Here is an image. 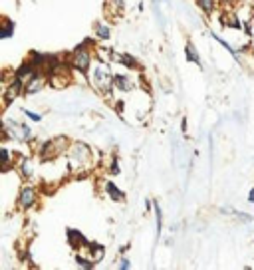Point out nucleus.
I'll list each match as a JSON object with an SVG mask.
<instances>
[{
	"instance_id": "1",
	"label": "nucleus",
	"mask_w": 254,
	"mask_h": 270,
	"mask_svg": "<svg viewBox=\"0 0 254 270\" xmlns=\"http://www.w3.org/2000/svg\"><path fill=\"white\" fill-rule=\"evenodd\" d=\"M113 78H115V74H111L107 64H97L92 72V84L101 96H109L113 92V88H115Z\"/></svg>"
},
{
	"instance_id": "2",
	"label": "nucleus",
	"mask_w": 254,
	"mask_h": 270,
	"mask_svg": "<svg viewBox=\"0 0 254 270\" xmlns=\"http://www.w3.org/2000/svg\"><path fill=\"white\" fill-rule=\"evenodd\" d=\"M88 46H90V40H86L84 44H80L72 52V56H70V66L74 68L76 72L84 74V76H88L90 66H92V50Z\"/></svg>"
},
{
	"instance_id": "3",
	"label": "nucleus",
	"mask_w": 254,
	"mask_h": 270,
	"mask_svg": "<svg viewBox=\"0 0 254 270\" xmlns=\"http://www.w3.org/2000/svg\"><path fill=\"white\" fill-rule=\"evenodd\" d=\"M66 149H70V139L68 137H54V139H48V141H44L42 143V147H40V157H42V161H52V159H56L58 155H62Z\"/></svg>"
},
{
	"instance_id": "4",
	"label": "nucleus",
	"mask_w": 254,
	"mask_h": 270,
	"mask_svg": "<svg viewBox=\"0 0 254 270\" xmlns=\"http://www.w3.org/2000/svg\"><path fill=\"white\" fill-rule=\"evenodd\" d=\"M2 133H4V139L12 137L16 141H30L34 137L30 127H26L22 123H16V121H10V119H4V131Z\"/></svg>"
},
{
	"instance_id": "5",
	"label": "nucleus",
	"mask_w": 254,
	"mask_h": 270,
	"mask_svg": "<svg viewBox=\"0 0 254 270\" xmlns=\"http://www.w3.org/2000/svg\"><path fill=\"white\" fill-rule=\"evenodd\" d=\"M68 155H70V165H88L90 159H92V151L86 143H74L70 145L68 149Z\"/></svg>"
},
{
	"instance_id": "6",
	"label": "nucleus",
	"mask_w": 254,
	"mask_h": 270,
	"mask_svg": "<svg viewBox=\"0 0 254 270\" xmlns=\"http://www.w3.org/2000/svg\"><path fill=\"white\" fill-rule=\"evenodd\" d=\"M24 86H26V82L22 78L14 76V80L4 86V105H10L18 96H22L24 94Z\"/></svg>"
},
{
	"instance_id": "7",
	"label": "nucleus",
	"mask_w": 254,
	"mask_h": 270,
	"mask_svg": "<svg viewBox=\"0 0 254 270\" xmlns=\"http://www.w3.org/2000/svg\"><path fill=\"white\" fill-rule=\"evenodd\" d=\"M36 201H38V191L34 187L26 185V187L20 189V193H18V207L20 209L28 211V209H32L36 205Z\"/></svg>"
},
{
	"instance_id": "8",
	"label": "nucleus",
	"mask_w": 254,
	"mask_h": 270,
	"mask_svg": "<svg viewBox=\"0 0 254 270\" xmlns=\"http://www.w3.org/2000/svg\"><path fill=\"white\" fill-rule=\"evenodd\" d=\"M44 86H46V74H42V72H36L34 76H30V78L26 80V86H24V94H26V96H34V94L42 92V90H44Z\"/></svg>"
},
{
	"instance_id": "9",
	"label": "nucleus",
	"mask_w": 254,
	"mask_h": 270,
	"mask_svg": "<svg viewBox=\"0 0 254 270\" xmlns=\"http://www.w3.org/2000/svg\"><path fill=\"white\" fill-rule=\"evenodd\" d=\"M66 236H68V244L72 248H88L90 246V240L82 235L80 231H76V229H68Z\"/></svg>"
},
{
	"instance_id": "10",
	"label": "nucleus",
	"mask_w": 254,
	"mask_h": 270,
	"mask_svg": "<svg viewBox=\"0 0 254 270\" xmlns=\"http://www.w3.org/2000/svg\"><path fill=\"white\" fill-rule=\"evenodd\" d=\"M105 193H107V197H109L111 201H115V202L125 201V193H123L113 181H105Z\"/></svg>"
},
{
	"instance_id": "11",
	"label": "nucleus",
	"mask_w": 254,
	"mask_h": 270,
	"mask_svg": "<svg viewBox=\"0 0 254 270\" xmlns=\"http://www.w3.org/2000/svg\"><path fill=\"white\" fill-rule=\"evenodd\" d=\"M16 165H18V171H20L22 179L30 181L32 177H34V165H32V159H30V157H20Z\"/></svg>"
},
{
	"instance_id": "12",
	"label": "nucleus",
	"mask_w": 254,
	"mask_h": 270,
	"mask_svg": "<svg viewBox=\"0 0 254 270\" xmlns=\"http://www.w3.org/2000/svg\"><path fill=\"white\" fill-rule=\"evenodd\" d=\"M88 250H90V258L94 260L95 264H97V262H101V260L105 258V246H103V244H99V242H90Z\"/></svg>"
},
{
	"instance_id": "13",
	"label": "nucleus",
	"mask_w": 254,
	"mask_h": 270,
	"mask_svg": "<svg viewBox=\"0 0 254 270\" xmlns=\"http://www.w3.org/2000/svg\"><path fill=\"white\" fill-rule=\"evenodd\" d=\"M94 32H95V40H101V42H105V40L111 38V28L105 22H95Z\"/></svg>"
},
{
	"instance_id": "14",
	"label": "nucleus",
	"mask_w": 254,
	"mask_h": 270,
	"mask_svg": "<svg viewBox=\"0 0 254 270\" xmlns=\"http://www.w3.org/2000/svg\"><path fill=\"white\" fill-rule=\"evenodd\" d=\"M113 84H115V88L121 90V92H131V90H133V82L127 78L125 74H115Z\"/></svg>"
},
{
	"instance_id": "15",
	"label": "nucleus",
	"mask_w": 254,
	"mask_h": 270,
	"mask_svg": "<svg viewBox=\"0 0 254 270\" xmlns=\"http://www.w3.org/2000/svg\"><path fill=\"white\" fill-rule=\"evenodd\" d=\"M119 64L123 68H127V70H137L139 68V62H137V58H133L131 54H127V52H123V54H117V58H115Z\"/></svg>"
},
{
	"instance_id": "16",
	"label": "nucleus",
	"mask_w": 254,
	"mask_h": 270,
	"mask_svg": "<svg viewBox=\"0 0 254 270\" xmlns=\"http://www.w3.org/2000/svg\"><path fill=\"white\" fill-rule=\"evenodd\" d=\"M14 30H16L14 22H12L8 16H2V32H0V38H2V40H8V38H12Z\"/></svg>"
},
{
	"instance_id": "17",
	"label": "nucleus",
	"mask_w": 254,
	"mask_h": 270,
	"mask_svg": "<svg viewBox=\"0 0 254 270\" xmlns=\"http://www.w3.org/2000/svg\"><path fill=\"white\" fill-rule=\"evenodd\" d=\"M185 54H187V60H189L190 64L201 66V56H199V52H197V48H195L193 42H187V46H185Z\"/></svg>"
},
{
	"instance_id": "18",
	"label": "nucleus",
	"mask_w": 254,
	"mask_h": 270,
	"mask_svg": "<svg viewBox=\"0 0 254 270\" xmlns=\"http://www.w3.org/2000/svg\"><path fill=\"white\" fill-rule=\"evenodd\" d=\"M195 2L205 14H213L217 10V0H195Z\"/></svg>"
},
{
	"instance_id": "19",
	"label": "nucleus",
	"mask_w": 254,
	"mask_h": 270,
	"mask_svg": "<svg viewBox=\"0 0 254 270\" xmlns=\"http://www.w3.org/2000/svg\"><path fill=\"white\" fill-rule=\"evenodd\" d=\"M107 10H115V14H123L125 2L123 0H107Z\"/></svg>"
},
{
	"instance_id": "20",
	"label": "nucleus",
	"mask_w": 254,
	"mask_h": 270,
	"mask_svg": "<svg viewBox=\"0 0 254 270\" xmlns=\"http://www.w3.org/2000/svg\"><path fill=\"white\" fill-rule=\"evenodd\" d=\"M0 151H2V159H4V167H2V171L6 173V171L12 169V155H10V149H8V147H2Z\"/></svg>"
},
{
	"instance_id": "21",
	"label": "nucleus",
	"mask_w": 254,
	"mask_h": 270,
	"mask_svg": "<svg viewBox=\"0 0 254 270\" xmlns=\"http://www.w3.org/2000/svg\"><path fill=\"white\" fill-rule=\"evenodd\" d=\"M76 264L82 266V268H94L95 266V262L92 258H86V256H82V254H76Z\"/></svg>"
},
{
	"instance_id": "22",
	"label": "nucleus",
	"mask_w": 254,
	"mask_h": 270,
	"mask_svg": "<svg viewBox=\"0 0 254 270\" xmlns=\"http://www.w3.org/2000/svg\"><path fill=\"white\" fill-rule=\"evenodd\" d=\"M153 207H155V221H157V235H161V231H163V211H161V207H159V202H157V201L153 202Z\"/></svg>"
},
{
	"instance_id": "23",
	"label": "nucleus",
	"mask_w": 254,
	"mask_h": 270,
	"mask_svg": "<svg viewBox=\"0 0 254 270\" xmlns=\"http://www.w3.org/2000/svg\"><path fill=\"white\" fill-rule=\"evenodd\" d=\"M211 36H213V38H215V40H217V42H219V44H222V46H224V48H226V50H228V52H230V54H232V58H234V60H238V54H236V52H234V48H232V46H230V44H226V42H224V40H222V38H219V36H217V34H211Z\"/></svg>"
},
{
	"instance_id": "24",
	"label": "nucleus",
	"mask_w": 254,
	"mask_h": 270,
	"mask_svg": "<svg viewBox=\"0 0 254 270\" xmlns=\"http://www.w3.org/2000/svg\"><path fill=\"white\" fill-rule=\"evenodd\" d=\"M226 26L228 28H234V30H240L242 28V22L236 16H230V18H226Z\"/></svg>"
},
{
	"instance_id": "25",
	"label": "nucleus",
	"mask_w": 254,
	"mask_h": 270,
	"mask_svg": "<svg viewBox=\"0 0 254 270\" xmlns=\"http://www.w3.org/2000/svg\"><path fill=\"white\" fill-rule=\"evenodd\" d=\"M22 113L28 117V119H32L34 123H40L42 121V115H38V113H34V111H30V109H22Z\"/></svg>"
},
{
	"instance_id": "26",
	"label": "nucleus",
	"mask_w": 254,
	"mask_h": 270,
	"mask_svg": "<svg viewBox=\"0 0 254 270\" xmlns=\"http://www.w3.org/2000/svg\"><path fill=\"white\" fill-rule=\"evenodd\" d=\"M109 173H111V175H119V165H117V157H113V159H111V163H109Z\"/></svg>"
},
{
	"instance_id": "27",
	"label": "nucleus",
	"mask_w": 254,
	"mask_h": 270,
	"mask_svg": "<svg viewBox=\"0 0 254 270\" xmlns=\"http://www.w3.org/2000/svg\"><path fill=\"white\" fill-rule=\"evenodd\" d=\"M117 268H121V270H129V268H131V262H129V258H127V256L119 258V264H117Z\"/></svg>"
},
{
	"instance_id": "28",
	"label": "nucleus",
	"mask_w": 254,
	"mask_h": 270,
	"mask_svg": "<svg viewBox=\"0 0 254 270\" xmlns=\"http://www.w3.org/2000/svg\"><path fill=\"white\" fill-rule=\"evenodd\" d=\"M244 30H246V34H252V26H250V22H246V24H244Z\"/></svg>"
},
{
	"instance_id": "29",
	"label": "nucleus",
	"mask_w": 254,
	"mask_h": 270,
	"mask_svg": "<svg viewBox=\"0 0 254 270\" xmlns=\"http://www.w3.org/2000/svg\"><path fill=\"white\" fill-rule=\"evenodd\" d=\"M248 202H254V189H250V193H248Z\"/></svg>"
},
{
	"instance_id": "30",
	"label": "nucleus",
	"mask_w": 254,
	"mask_h": 270,
	"mask_svg": "<svg viewBox=\"0 0 254 270\" xmlns=\"http://www.w3.org/2000/svg\"><path fill=\"white\" fill-rule=\"evenodd\" d=\"M252 50H254V44H252Z\"/></svg>"
}]
</instances>
